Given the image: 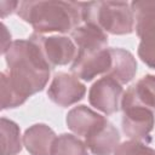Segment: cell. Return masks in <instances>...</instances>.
Wrapping results in <instances>:
<instances>
[{"instance_id": "obj_1", "label": "cell", "mask_w": 155, "mask_h": 155, "mask_svg": "<svg viewBox=\"0 0 155 155\" xmlns=\"http://www.w3.org/2000/svg\"><path fill=\"white\" fill-rule=\"evenodd\" d=\"M4 56L7 70L0 74L2 110L17 108L42 91L52 69L33 34L27 40L12 41Z\"/></svg>"}, {"instance_id": "obj_2", "label": "cell", "mask_w": 155, "mask_h": 155, "mask_svg": "<svg viewBox=\"0 0 155 155\" xmlns=\"http://www.w3.org/2000/svg\"><path fill=\"white\" fill-rule=\"evenodd\" d=\"M17 15L38 34L71 33L82 24L81 6L75 1H21Z\"/></svg>"}, {"instance_id": "obj_3", "label": "cell", "mask_w": 155, "mask_h": 155, "mask_svg": "<svg viewBox=\"0 0 155 155\" xmlns=\"http://www.w3.org/2000/svg\"><path fill=\"white\" fill-rule=\"evenodd\" d=\"M82 23L98 27L107 34L125 35L134 29V16L131 4L125 1L80 2Z\"/></svg>"}, {"instance_id": "obj_4", "label": "cell", "mask_w": 155, "mask_h": 155, "mask_svg": "<svg viewBox=\"0 0 155 155\" xmlns=\"http://www.w3.org/2000/svg\"><path fill=\"white\" fill-rule=\"evenodd\" d=\"M121 109L124 111L121 120L124 133L132 140L149 143L155 126L154 110L125 98L121 99Z\"/></svg>"}, {"instance_id": "obj_5", "label": "cell", "mask_w": 155, "mask_h": 155, "mask_svg": "<svg viewBox=\"0 0 155 155\" xmlns=\"http://www.w3.org/2000/svg\"><path fill=\"white\" fill-rule=\"evenodd\" d=\"M122 96V85L111 76L104 75L90 87L88 102L93 108L103 114L111 115L121 108Z\"/></svg>"}, {"instance_id": "obj_6", "label": "cell", "mask_w": 155, "mask_h": 155, "mask_svg": "<svg viewBox=\"0 0 155 155\" xmlns=\"http://www.w3.org/2000/svg\"><path fill=\"white\" fill-rule=\"evenodd\" d=\"M110 65L111 56L108 47L102 50L78 51V54L70 65V71L78 79L91 81L97 75H107Z\"/></svg>"}, {"instance_id": "obj_7", "label": "cell", "mask_w": 155, "mask_h": 155, "mask_svg": "<svg viewBox=\"0 0 155 155\" xmlns=\"http://www.w3.org/2000/svg\"><path fill=\"white\" fill-rule=\"evenodd\" d=\"M34 38L36 39L44 57L51 68L58 65H67L73 63L78 54V47L74 41L64 35H51L44 36L41 34L34 33Z\"/></svg>"}, {"instance_id": "obj_8", "label": "cell", "mask_w": 155, "mask_h": 155, "mask_svg": "<svg viewBox=\"0 0 155 155\" xmlns=\"http://www.w3.org/2000/svg\"><path fill=\"white\" fill-rule=\"evenodd\" d=\"M86 93V86L74 75L68 73L54 74L48 90V98L59 107H70L80 102Z\"/></svg>"}, {"instance_id": "obj_9", "label": "cell", "mask_w": 155, "mask_h": 155, "mask_svg": "<svg viewBox=\"0 0 155 155\" xmlns=\"http://www.w3.org/2000/svg\"><path fill=\"white\" fill-rule=\"evenodd\" d=\"M85 144L93 155H111L120 144V133L105 120L85 137Z\"/></svg>"}, {"instance_id": "obj_10", "label": "cell", "mask_w": 155, "mask_h": 155, "mask_svg": "<svg viewBox=\"0 0 155 155\" xmlns=\"http://www.w3.org/2000/svg\"><path fill=\"white\" fill-rule=\"evenodd\" d=\"M57 139L54 131L46 124H35L25 130L23 145L30 155H52Z\"/></svg>"}, {"instance_id": "obj_11", "label": "cell", "mask_w": 155, "mask_h": 155, "mask_svg": "<svg viewBox=\"0 0 155 155\" xmlns=\"http://www.w3.org/2000/svg\"><path fill=\"white\" fill-rule=\"evenodd\" d=\"M107 119L86 105H76L67 114L65 122L68 128L79 137H86Z\"/></svg>"}, {"instance_id": "obj_12", "label": "cell", "mask_w": 155, "mask_h": 155, "mask_svg": "<svg viewBox=\"0 0 155 155\" xmlns=\"http://www.w3.org/2000/svg\"><path fill=\"white\" fill-rule=\"evenodd\" d=\"M110 50L111 65L107 75L115 79L121 85L128 84L137 73V61L134 56L121 47H113Z\"/></svg>"}, {"instance_id": "obj_13", "label": "cell", "mask_w": 155, "mask_h": 155, "mask_svg": "<svg viewBox=\"0 0 155 155\" xmlns=\"http://www.w3.org/2000/svg\"><path fill=\"white\" fill-rule=\"evenodd\" d=\"M134 29L140 40H155V1H132Z\"/></svg>"}, {"instance_id": "obj_14", "label": "cell", "mask_w": 155, "mask_h": 155, "mask_svg": "<svg viewBox=\"0 0 155 155\" xmlns=\"http://www.w3.org/2000/svg\"><path fill=\"white\" fill-rule=\"evenodd\" d=\"M71 40L78 47V51L102 50L108 46V34L98 27L88 23H82L71 31Z\"/></svg>"}, {"instance_id": "obj_15", "label": "cell", "mask_w": 155, "mask_h": 155, "mask_svg": "<svg viewBox=\"0 0 155 155\" xmlns=\"http://www.w3.org/2000/svg\"><path fill=\"white\" fill-rule=\"evenodd\" d=\"M122 98L154 110L155 109V75L148 74L140 78L134 85L130 86L126 90V92H124Z\"/></svg>"}, {"instance_id": "obj_16", "label": "cell", "mask_w": 155, "mask_h": 155, "mask_svg": "<svg viewBox=\"0 0 155 155\" xmlns=\"http://www.w3.org/2000/svg\"><path fill=\"white\" fill-rule=\"evenodd\" d=\"M1 155H17L22 150L23 138H21L19 126L6 117L0 120Z\"/></svg>"}, {"instance_id": "obj_17", "label": "cell", "mask_w": 155, "mask_h": 155, "mask_svg": "<svg viewBox=\"0 0 155 155\" xmlns=\"http://www.w3.org/2000/svg\"><path fill=\"white\" fill-rule=\"evenodd\" d=\"M52 155H88L87 147L79 137L70 133H62L57 137Z\"/></svg>"}, {"instance_id": "obj_18", "label": "cell", "mask_w": 155, "mask_h": 155, "mask_svg": "<svg viewBox=\"0 0 155 155\" xmlns=\"http://www.w3.org/2000/svg\"><path fill=\"white\" fill-rule=\"evenodd\" d=\"M113 155H155V149L138 140H126L115 149Z\"/></svg>"}, {"instance_id": "obj_19", "label": "cell", "mask_w": 155, "mask_h": 155, "mask_svg": "<svg viewBox=\"0 0 155 155\" xmlns=\"http://www.w3.org/2000/svg\"><path fill=\"white\" fill-rule=\"evenodd\" d=\"M137 53L145 65L155 69V40H140Z\"/></svg>"}, {"instance_id": "obj_20", "label": "cell", "mask_w": 155, "mask_h": 155, "mask_svg": "<svg viewBox=\"0 0 155 155\" xmlns=\"http://www.w3.org/2000/svg\"><path fill=\"white\" fill-rule=\"evenodd\" d=\"M18 5H19L18 1H1L0 2L1 18H5L7 15H11L13 11H17Z\"/></svg>"}]
</instances>
